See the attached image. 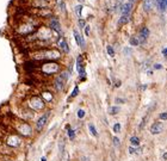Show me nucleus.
<instances>
[{"instance_id":"nucleus-1","label":"nucleus","mask_w":167,"mask_h":161,"mask_svg":"<svg viewBox=\"0 0 167 161\" xmlns=\"http://www.w3.org/2000/svg\"><path fill=\"white\" fill-rule=\"evenodd\" d=\"M62 57L59 49H38L32 54V59L36 61H57Z\"/></svg>"},{"instance_id":"nucleus-2","label":"nucleus","mask_w":167,"mask_h":161,"mask_svg":"<svg viewBox=\"0 0 167 161\" xmlns=\"http://www.w3.org/2000/svg\"><path fill=\"white\" fill-rule=\"evenodd\" d=\"M40 71H41L42 74L50 77V75H54V74L61 72V66L56 61H44L41 65Z\"/></svg>"},{"instance_id":"nucleus-3","label":"nucleus","mask_w":167,"mask_h":161,"mask_svg":"<svg viewBox=\"0 0 167 161\" xmlns=\"http://www.w3.org/2000/svg\"><path fill=\"white\" fill-rule=\"evenodd\" d=\"M18 135L23 136V137H31L34 134V129L31 127L30 123H28L26 121H19L17 122L16 127H14Z\"/></svg>"},{"instance_id":"nucleus-4","label":"nucleus","mask_w":167,"mask_h":161,"mask_svg":"<svg viewBox=\"0 0 167 161\" xmlns=\"http://www.w3.org/2000/svg\"><path fill=\"white\" fill-rule=\"evenodd\" d=\"M45 107V101L41 95H32L28 99V109L32 111H42Z\"/></svg>"},{"instance_id":"nucleus-5","label":"nucleus","mask_w":167,"mask_h":161,"mask_svg":"<svg viewBox=\"0 0 167 161\" xmlns=\"http://www.w3.org/2000/svg\"><path fill=\"white\" fill-rule=\"evenodd\" d=\"M69 74H71V72L62 71V72H60V74L55 78V80H54V87H55V89H56L57 92L63 91V88H65L67 81L69 79Z\"/></svg>"},{"instance_id":"nucleus-6","label":"nucleus","mask_w":167,"mask_h":161,"mask_svg":"<svg viewBox=\"0 0 167 161\" xmlns=\"http://www.w3.org/2000/svg\"><path fill=\"white\" fill-rule=\"evenodd\" d=\"M35 36L36 40L40 42H48L53 38V30L50 28H41L36 30Z\"/></svg>"},{"instance_id":"nucleus-7","label":"nucleus","mask_w":167,"mask_h":161,"mask_svg":"<svg viewBox=\"0 0 167 161\" xmlns=\"http://www.w3.org/2000/svg\"><path fill=\"white\" fill-rule=\"evenodd\" d=\"M5 145L10 148L17 149L22 146V137L18 134H7V136L5 137Z\"/></svg>"},{"instance_id":"nucleus-8","label":"nucleus","mask_w":167,"mask_h":161,"mask_svg":"<svg viewBox=\"0 0 167 161\" xmlns=\"http://www.w3.org/2000/svg\"><path fill=\"white\" fill-rule=\"evenodd\" d=\"M77 71L79 73V77H80V80L84 81L86 80V71H85V67L83 65V56L79 55L78 59H77Z\"/></svg>"},{"instance_id":"nucleus-9","label":"nucleus","mask_w":167,"mask_h":161,"mask_svg":"<svg viewBox=\"0 0 167 161\" xmlns=\"http://www.w3.org/2000/svg\"><path fill=\"white\" fill-rule=\"evenodd\" d=\"M48 118H49V112L42 115V116L37 119V122H36V131L40 133V131L43 130V128L45 127V124H47V122H48Z\"/></svg>"},{"instance_id":"nucleus-10","label":"nucleus","mask_w":167,"mask_h":161,"mask_svg":"<svg viewBox=\"0 0 167 161\" xmlns=\"http://www.w3.org/2000/svg\"><path fill=\"white\" fill-rule=\"evenodd\" d=\"M133 10H134V4H131V2H125V4H122L121 6H119V12H121V14L122 16H128V14H130L131 12H133Z\"/></svg>"},{"instance_id":"nucleus-11","label":"nucleus","mask_w":167,"mask_h":161,"mask_svg":"<svg viewBox=\"0 0 167 161\" xmlns=\"http://www.w3.org/2000/svg\"><path fill=\"white\" fill-rule=\"evenodd\" d=\"M49 28L54 31V32H56V34H61V24H60V22H59V19L57 18H50L49 19Z\"/></svg>"},{"instance_id":"nucleus-12","label":"nucleus","mask_w":167,"mask_h":161,"mask_svg":"<svg viewBox=\"0 0 167 161\" xmlns=\"http://www.w3.org/2000/svg\"><path fill=\"white\" fill-rule=\"evenodd\" d=\"M57 47L62 53H65V54L69 53V45H68V42H67V40L65 37H60L57 40Z\"/></svg>"},{"instance_id":"nucleus-13","label":"nucleus","mask_w":167,"mask_h":161,"mask_svg":"<svg viewBox=\"0 0 167 161\" xmlns=\"http://www.w3.org/2000/svg\"><path fill=\"white\" fill-rule=\"evenodd\" d=\"M149 35H151V31H149V29L147 28V26H143L141 30H140V34H139V42L140 43H146V41H147V38L149 37Z\"/></svg>"},{"instance_id":"nucleus-14","label":"nucleus","mask_w":167,"mask_h":161,"mask_svg":"<svg viewBox=\"0 0 167 161\" xmlns=\"http://www.w3.org/2000/svg\"><path fill=\"white\" fill-rule=\"evenodd\" d=\"M163 130H164V125H163L161 122H155L151 127V134L152 135H159L160 133H163Z\"/></svg>"},{"instance_id":"nucleus-15","label":"nucleus","mask_w":167,"mask_h":161,"mask_svg":"<svg viewBox=\"0 0 167 161\" xmlns=\"http://www.w3.org/2000/svg\"><path fill=\"white\" fill-rule=\"evenodd\" d=\"M73 36H74V40H75V42H77V44L78 45H80L81 48H85V45H86V43H85V40H84V37L79 34V31L75 29V30H73Z\"/></svg>"},{"instance_id":"nucleus-16","label":"nucleus","mask_w":167,"mask_h":161,"mask_svg":"<svg viewBox=\"0 0 167 161\" xmlns=\"http://www.w3.org/2000/svg\"><path fill=\"white\" fill-rule=\"evenodd\" d=\"M41 97H42V99H43L44 101H47V103H50V101L54 99L53 93L49 92V91H43V92L41 93Z\"/></svg>"},{"instance_id":"nucleus-17","label":"nucleus","mask_w":167,"mask_h":161,"mask_svg":"<svg viewBox=\"0 0 167 161\" xmlns=\"http://www.w3.org/2000/svg\"><path fill=\"white\" fill-rule=\"evenodd\" d=\"M154 0H145L143 1V10L146 12H151L153 10V5H154Z\"/></svg>"},{"instance_id":"nucleus-18","label":"nucleus","mask_w":167,"mask_h":161,"mask_svg":"<svg viewBox=\"0 0 167 161\" xmlns=\"http://www.w3.org/2000/svg\"><path fill=\"white\" fill-rule=\"evenodd\" d=\"M154 2H155V6L158 7V10L160 11V12H165L166 11V4H165V1L164 0H154Z\"/></svg>"},{"instance_id":"nucleus-19","label":"nucleus","mask_w":167,"mask_h":161,"mask_svg":"<svg viewBox=\"0 0 167 161\" xmlns=\"http://www.w3.org/2000/svg\"><path fill=\"white\" fill-rule=\"evenodd\" d=\"M130 18H131V17H130V14H128V16H121L118 24H119V25H125V24H128V23H129Z\"/></svg>"},{"instance_id":"nucleus-20","label":"nucleus","mask_w":167,"mask_h":161,"mask_svg":"<svg viewBox=\"0 0 167 161\" xmlns=\"http://www.w3.org/2000/svg\"><path fill=\"white\" fill-rule=\"evenodd\" d=\"M56 6H57V8L61 10V12L66 11V2H65V0H56Z\"/></svg>"},{"instance_id":"nucleus-21","label":"nucleus","mask_w":167,"mask_h":161,"mask_svg":"<svg viewBox=\"0 0 167 161\" xmlns=\"http://www.w3.org/2000/svg\"><path fill=\"white\" fill-rule=\"evenodd\" d=\"M130 143H131L133 147H137L140 145V139L137 136H131L130 137Z\"/></svg>"},{"instance_id":"nucleus-22","label":"nucleus","mask_w":167,"mask_h":161,"mask_svg":"<svg viewBox=\"0 0 167 161\" xmlns=\"http://www.w3.org/2000/svg\"><path fill=\"white\" fill-rule=\"evenodd\" d=\"M67 134H68L69 140H74V139H75V130L71 129V127H69V125L67 127Z\"/></svg>"},{"instance_id":"nucleus-23","label":"nucleus","mask_w":167,"mask_h":161,"mask_svg":"<svg viewBox=\"0 0 167 161\" xmlns=\"http://www.w3.org/2000/svg\"><path fill=\"white\" fill-rule=\"evenodd\" d=\"M119 111H121V107L119 106H111L109 109V113L110 115H117Z\"/></svg>"},{"instance_id":"nucleus-24","label":"nucleus","mask_w":167,"mask_h":161,"mask_svg":"<svg viewBox=\"0 0 167 161\" xmlns=\"http://www.w3.org/2000/svg\"><path fill=\"white\" fill-rule=\"evenodd\" d=\"M129 153H130V154H141V153H142V149L131 146V147H129Z\"/></svg>"},{"instance_id":"nucleus-25","label":"nucleus","mask_w":167,"mask_h":161,"mask_svg":"<svg viewBox=\"0 0 167 161\" xmlns=\"http://www.w3.org/2000/svg\"><path fill=\"white\" fill-rule=\"evenodd\" d=\"M65 141L63 140H61L60 141V143H59V152H60V154L61 155H63V153H65Z\"/></svg>"},{"instance_id":"nucleus-26","label":"nucleus","mask_w":167,"mask_h":161,"mask_svg":"<svg viewBox=\"0 0 167 161\" xmlns=\"http://www.w3.org/2000/svg\"><path fill=\"white\" fill-rule=\"evenodd\" d=\"M129 42H130V45H133V47H136V45H139V44H140V42H139V38H137V37H131V38L129 40Z\"/></svg>"},{"instance_id":"nucleus-27","label":"nucleus","mask_w":167,"mask_h":161,"mask_svg":"<svg viewBox=\"0 0 167 161\" xmlns=\"http://www.w3.org/2000/svg\"><path fill=\"white\" fill-rule=\"evenodd\" d=\"M88 129H89V131H91V134L93 135V136H98V133H97V129H95V127L93 125V124H88Z\"/></svg>"},{"instance_id":"nucleus-28","label":"nucleus","mask_w":167,"mask_h":161,"mask_svg":"<svg viewBox=\"0 0 167 161\" xmlns=\"http://www.w3.org/2000/svg\"><path fill=\"white\" fill-rule=\"evenodd\" d=\"M106 50H107V54H109L111 57L115 56V49L112 48V45H107V47H106Z\"/></svg>"},{"instance_id":"nucleus-29","label":"nucleus","mask_w":167,"mask_h":161,"mask_svg":"<svg viewBox=\"0 0 167 161\" xmlns=\"http://www.w3.org/2000/svg\"><path fill=\"white\" fill-rule=\"evenodd\" d=\"M78 93H79V87H78V86H75V87H74V89H73V92H72V94H71V97H69V98H71V99H72V98H74V97H77V95H78Z\"/></svg>"},{"instance_id":"nucleus-30","label":"nucleus","mask_w":167,"mask_h":161,"mask_svg":"<svg viewBox=\"0 0 167 161\" xmlns=\"http://www.w3.org/2000/svg\"><path fill=\"white\" fill-rule=\"evenodd\" d=\"M121 128H122V127H121L119 123H115V124H113V131H115V133H117V134L121 133Z\"/></svg>"},{"instance_id":"nucleus-31","label":"nucleus","mask_w":167,"mask_h":161,"mask_svg":"<svg viewBox=\"0 0 167 161\" xmlns=\"http://www.w3.org/2000/svg\"><path fill=\"white\" fill-rule=\"evenodd\" d=\"M77 115H78V117H79V118L81 119V118H84V117H85V115H86V112L84 111L83 109H80V110H78V113H77Z\"/></svg>"},{"instance_id":"nucleus-32","label":"nucleus","mask_w":167,"mask_h":161,"mask_svg":"<svg viewBox=\"0 0 167 161\" xmlns=\"http://www.w3.org/2000/svg\"><path fill=\"white\" fill-rule=\"evenodd\" d=\"M81 10H83V5H78V6L75 7V13H77L78 16H80V14H81Z\"/></svg>"},{"instance_id":"nucleus-33","label":"nucleus","mask_w":167,"mask_h":161,"mask_svg":"<svg viewBox=\"0 0 167 161\" xmlns=\"http://www.w3.org/2000/svg\"><path fill=\"white\" fill-rule=\"evenodd\" d=\"M159 118H160L161 121H167V112H161V113L159 115Z\"/></svg>"},{"instance_id":"nucleus-34","label":"nucleus","mask_w":167,"mask_h":161,"mask_svg":"<svg viewBox=\"0 0 167 161\" xmlns=\"http://www.w3.org/2000/svg\"><path fill=\"white\" fill-rule=\"evenodd\" d=\"M113 146L115 147H119V145H121V142H119V139L118 137H113Z\"/></svg>"},{"instance_id":"nucleus-35","label":"nucleus","mask_w":167,"mask_h":161,"mask_svg":"<svg viewBox=\"0 0 167 161\" xmlns=\"http://www.w3.org/2000/svg\"><path fill=\"white\" fill-rule=\"evenodd\" d=\"M147 118H148V117L146 116V117H145V118L142 119V122H141V124H140V130H142V129L145 128V125H146V121H147Z\"/></svg>"},{"instance_id":"nucleus-36","label":"nucleus","mask_w":167,"mask_h":161,"mask_svg":"<svg viewBox=\"0 0 167 161\" xmlns=\"http://www.w3.org/2000/svg\"><path fill=\"white\" fill-rule=\"evenodd\" d=\"M153 68L157 69V71H160V69H163V65H160V63H155V65H153Z\"/></svg>"},{"instance_id":"nucleus-37","label":"nucleus","mask_w":167,"mask_h":161,"mask_svg":"<svg viewBox=\"0 0 167 161\" xmlns=\"http://www.w3.org/2000/svg\"><path fill=\"white\" fill-rule=\"evenodd\" d=\"M78 22H79V26H80V28H85V26H86V20H84V19H79Z\"/></svg>"},{"instance_id":"nucleus-38","label":"nucleus","mask_w":167,"mask_h":161,"mask_svg":"<svg viewBox=\"0 0 167 161\" xmlns=\"http://www.w3.org/2000/svg\"><path fill=\"white\" fill-rule=\"evenodd\" d=\"M84 31H85V35L88 36V35H89V25H86V26L84 28Z\"/></svg>"},{"instance_id":"nucleus-39","label":"nucleus","mask_w":167,"mask_h":161,"mask_svg":"<svg viewBox=\"0 0 167 161\" xmlns=\"http://www.w3.org/2000/svg\"><path fill=\"white\" fill-rule=\"evenodd\" d=\"M124 101H125V100H124V99H121V98H117V99H116V103H118V104H123Z\"/></svg>"},{"instance_id":"nucleus-40","label":"nucleus","mask_w":167,"mask_h":161,"mask_svg":"<svg viewBox=\"0 0 167 161\" xmlns=\"http://www.w3.org/2000/svg\"><path fill=\"white\" fill-rule=\"evenodd\" d=\"M124 53H125V54H128V55H129V54H130V53H131V50H130V49H129V48H124Z\"/></svg>"},{"instance_id":"nucleus-41","label":"nucleus","mask_w":167,"mask_h":161,"mask_svg":"<svg viewBox=\"0 0 167 161\" xmlns=\"http://www.w3.org/2000/svg\"><path fill=\"white\" fill-rule=\"evenodd\" d=\"M163 55H164V56H166V57H167V48H165V49H163Z\"/></svg>"},{"instance_id":"nucleus-42","label":"nucleus","mask_w":167,"mask_h":161,"mask_svg":"<svg viewBox=\"0 0 167 161\" xmlns=\"http://www.w3.org/2000/svg\"><path fill=\"white\" fill-rule=\"evenodd\" d=\"M147 75H148V77H152V75H153V71H148V72H147Z\"/></svg>"},{"instance_id":"nucleus-43","label":"nucleus","mask_w":167,"mask_h":161,"mask_svg":"<svg viewBox=\"0 0 167 161\" xmlns=\"http://www.w3.org/2000/svg\"><path fill=\"white\" fill-rule=\"evenodd\" d=\"M163 159H164V160H167V153H165V154L163 155Z\"/></svg>"},{"instance_id":"nucleus-44","label":"nucleus","mask_w":167,"mask_h":161,"mask_svg":"<svg viewBox=\"0 0 167 161\" xmlns=\"http://www.w3.org/2000/svg\"><path fill=\"white\" fill-rule=\"evenodd\" d=\"M147 88V85H143V86H141V89H146Z\"/></svg>"},{"instance_id":"nucleus-45","label":"nucleus","mask_w":167,"mask_h":161,"mask_svg":"<svg viewBox=\"0 0 167 161\" xmlns=\"http://www.w3.org/2000/svg\"><path fill=\"white\" fill-rule=\"evenodd\" d=\"M135 1H137V0H129V2H131V4H134Z\"/></svg>"},{"instance_id":"nucleus-46","label":"nucleus","mask_w":167,"mask_h":161,"mask_svg":"<svg viewBox=\"0 0 167 161\" xmlns=\"http://www.w3.org/2000/svg\"><path fill=\"white\" fill-rule=\"evenodd\" d=\"M41 161H47V158H42V159H41Z\"/></svg>"},{"instance_id":"nucleus-47","label":"nucleus","mask_w":167,"mask_h":161,"mask_svg":"<svg viewBox=\"0 0 167 161\" xmlns=\"http://www.w3.org/2000/svg\"><path fill=\"white\" fill-rule=\"evenodd\" d=\"M78 1H79V2H81V4H83L84 1H85V0H78Z\"/></svg>"},{"instance_id":"nucleus-48","label":"nucleus","mask_w":167,"mask_h":161,"mask_svg":"<svg viewBox=\"0 0 167 161\" xmlns=\"http://www.w3.org/2000/svg\"><path fill=\"white\" fill-rule=\"evenodd\" d=\"M165 1V4H166V7H167V0H164Z\"/></svg>"}]
</instances>
